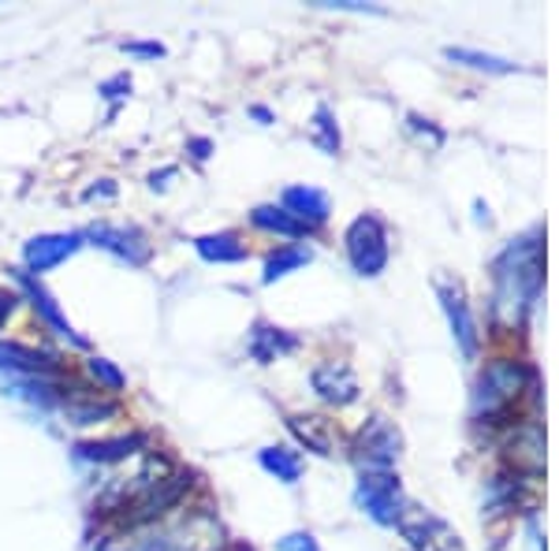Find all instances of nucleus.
<instances>
[{
  "label": "nucleus",
  "instance_id": "obj_1",
  "mask_svg": "<svg viewBox=\"0 0 559 551\" xmlns=\"http://www.w3.org/2000/svg\"><path fill=\"white\" fill-rule=\"evenodd\" d=\"M540 235L530 231L522 239L511 242L500 257H496L492 273H496V318H503L508 324L522 321V313L534 306V298L540 291Z\"/></svg>",
  "mask_w": 559,
  "mask_h": 551
},
{
  "label": "nucleus",
  "instance_id": "obj_2",
  "mask_svg": "<svg viewBox=\"0 0 559 551\" xmlns=\"http://www.w3.org/2000/svg\"><path fill=\"white\" fill-rule=\"evenodd\" d=\"M526 384H534V369L519 366V361H496V366L485 369L481 381H477L474 418L492 421L500 414H508L519 395L526 392Z\"/></svg>",
  "mask_w": 559,
  "mask_h": 551
},
{
  "label": "nucleus",
  "instance_id": "obj_3",
  "mask_svg": "<svg viewBox=\"0 0 559 551\" xmlns=\"http://www.w3.org/2000/svg\"><path fill=\"white\" fill-rule=\"evenodd\" d=\"M347 257L358 276H381L388 265V228L381 216L366 213L347 228Z\"/></svg>",
  "mask_w": 559,
  "mask_h": 551
},
{
  "label": "nucleus",
  "instance_id": "obj_4",
  "mask_svg": "<svg viewBox=\"0 0 559 551\" xmlns=\"http://www.w3.org/2000/svg\"><path fill=\"white\" fill-rule=\"evenodd\" d=\"M358 503L369 511V518L381 526H395L403 514V488L392 469H366L358 481Z\"/></svg>",
  "mask_w": 559,
  "mask_h": 551
},
{
  "label": "nucleus",
  "instance_id": "obj_5",
  "mask_svg": "<svg viewBox=\"0 0 559 551\" xmlns=\"http://www.w3.org/2000/svg\"><path fill=\"white\" fill-rule=\"evenodd\" d=\"M395 526H400L403 540H407L414 551H466L463 540H459V532L448 526L444 518H437V514H429V511L407 507Z\"/></svg>",
  "mask_w": 559,
  "mask_h": 551
},
{
  "label": "nucleus",
  "instance_id": "obj_6",
  "mask_svg": "<svg viewBox=\"0 0 559 551\" xmlns=\"http://www.w3.org/2000/svg\"><path fill=\"white\" fill-rule=\"evenodd\" d=\"M8 273H12V279H15V287H20V291L31 298V306H34V313H38V318L49 324V332L52 336H60V339H68L71 347H86V339L79 336L75 328H71V321L64 318V313H60V306H57V298H52L49 291H45L41 287V279L38 276H31L26 273V268H8Z\"/></svg>",
  "mask_w": 559,
  "mask_h": 551
},
{
  "label": "nucleus",
  "instance_id": "obj_7",
  "mask_svg": "<svg viewBox=\"0 0 559 551\" xmlns=\"http://www.w3.org/2000/svg\"><path fill=\"white\" fill-rule=\"evenodd\" d=\"M400 444H403L400 429L384 418H373L362 432H358V444H355L358 463L366 469H392V463L400 458Z\"/></svg>",
  "mask_w": 559,
  "mask_h": 551
},
{
  "label": "nucleus",
  "instance_id": "obj_8",
  "mask_svg": "<svg viewBox=\"0 0 559 551\" xmlns=\"http://www.w3.org/2000/svg\"><path fill=\"white\" fill-rule=\"evenodd\" d=\"M83 247V235L79 231H60V235H38L23 247V265L31 276H41L49 268H57L60 261H68L75 250Z\"/></svg>",
  "mask_w": 559,
  "mask_h": 551
},
{
  "label": "nucleus",
  "instance_id": "obj_9",
  "mask_svg": "<svg viewBox=\"0 0 559 551\" xmlns=\"http://www.w3.org/2000/svg\"><path fill=\"white\" fill-rule=\"evenodd\" d=\"M83 239L108 250V254H116L120 261H128V265H146L150 254H153L150 239L139 228H112V224H97V228H90Z\"/></svg>",
  "mask_w": 559,
  "mask_h": 551
},
{
  "label": "nucleus",
  "instance_id": "obj_10",
  "mask_svg": "<svg viewBox=\"0 0 559 551\" xmlns=\"http://www.w3.org/2000/svg\"><path fill=\"white\" fill-rule=\"evenodd\" d=\"M437 295H440V302H444V313H448V321H452V332H455L459 347H463V355L474 358V350H477V324H474V313H471V302H466L463 287H459L455 279H440Z\"/></svg>",
  "mask_w": 559,
  "mask_h": 551
},
{
  "label": "nucleus",
  "instance_id": "obj_11",
  "mask_svg": "<svg viewBox=\"0 0 559 551\" xmlns=\"http://www.w3.org/2000/svg\"><path fill=\"white\" fill-rule=\"evenodd\" d=\"M280 209L292 220H299L306 231H313L329 220V194L318 191V187H287L280 194Z\"/></svg>",
  "mask_w": 559,
  "mask_h": 551
},
{
  "label": "nucleus",
  "instance_id": "obj_12",
  "mask_svg": "<svg viewBox=\"0 0 559 551\" xmlns=\"http://www.w3.org/2000/svg\"><path fill=\"white\" fill-rule=\"evenodd\" d=\"M310 381H313V392H318L324 403L344 406V403H355V395H358V381L344 361H321Z\"/></svg>",
  "mask_w": 559,
  "mask_h": 551
},
{
  "label": "nucleus",
  "instance_id": "obj_13",
  "mask_svg": "<svg viewBox=\"0 0 559 551\" xmlns=\"http://www.w3.org/2000/svg\"><path fill=\"white\" fill-rule=\"evenodd\" d=\"M0 369H8L12 376H52L60 361L23 343H0Z\"/></svg>",
  "mask_w": 559,
  "mask_h": 551
},
{
  "label": "nucleus",
  "instance_id": "obj_14",
  "mask_svg": "<svg viewBox=\"0 0 559 551\" xmlns=\"http://www.w3.org/2000/svg\"><path fill=\"white\" fill-rule=\"evenodd\" d=\"M60 410L68 414L71 424H97L116 414V399H102L90 387H71V392L60 395Z\"/></svg>",
  "mask_w": 559,
  "mask_h": 551
},
{
  "label": "nucleus",
  "instance_id": "obj_15",
  "mask_svg": "<svg viewBox=\"0 0 559 551\" xmlns=\"http://www.w3.org/2000/svg\"><path fill=\"white\" fill-rule=\"evenodd\" d=\"M150 451V440L142 432L134 436H116V440H94V444H79L75 455L83 463H97V466H108V463H128L131 455H142Z\"/></svg>",
  "mask_w": 559,
  "mask_h": 551
},
{
  "label": "nucleus",
  "instance_id": "obj_16",
  "mask_svg": "<svg viewBox=\"0 0 559 551\" xmlns=\"http://www.w3.org/2000/svg\"><path fill=\"white\" fill-rule=\"evenodd\" d=\"M287 429L295 432V440H299V444L318 451V455H332L336 444H340L336 424H332L329 418H321V414H295V418H287Z\"/></svg>",
  "mask_w": 559,
  "mask_h": 551
},
{
  "label": "nucleus",
  "instance_id": "obj_17",
  "mask_svg": "<svg viewBox=\"0 0 559 551\" xmlns=\"http://www.w3.org/2000/svg\"><path fill=\"white\" fill-rule=\"evenodd\" d=\"M287 350H295V336H287L284 328H273V324H254V332H250V355H254L261 366H269V361H276L280 355H287Z\"/></svg>",
  "mask_w": 559,
  "mask_h": 551
},
{
  "label": "nucleus",
  "instance_id": "obj_18",
  "mask_svg": "<svg viewBox=\"0 0 559 551\" xmlns=\"http://www.w3.org/2000/svg\"><path fill=\"white\" fill-rule=\"evenodd\" d=\"M194 250L205 261H216V265H236V261H247V247H242L231 231L202 235V239H194Z\"/></svg>",
  "mask_w": 559,
  "mask_h": 551
},
{
  "label": "nucleus",
  "instance_id": "obj_19",
  "mask_svg": "<svg viewBox=\"0 0 559 551\" xmlns=\"http://www.w3.org/2000/svg\"><path fill=\"white\" fill-rule=\"evenodd\" d=\"M250 224L261 231H276V235H284V239H302L306 228L299 220H292L280 205H258L254 213H250Z\"/></svg>",
  "mask_w": 559,
  "mask_h": 551
},
{
  "label": "nucleus",
  "instance_id": "obj_20",
  "mask_svg": "<svg viewBox=\"0 0 559 551\" xmlns=\"http://www.w3.org/2000/svg\"><path fill=\"white\" fill-rule=\"evenodd\" d=\"M310 257H313L310 247H284V250H276V254L265 261V276H261V284H276V279H284L287 273H292V268L310 265Z\"/></svg>",
  "mask_w": 559,
  "mask_h": 551
},
{
  "label": "nucleus",
  "instance_id": "obj_21",
  "mask_svg": "<svg viewBox=\"0 0 559 551\" xmlns=\"http://www.w3.org/2000/svg\"><path fill=\"white\" fill-rule=\"evenodd\" d=\"M261 466H265L269 474H273L276 481H284V484H295V481H299V474H302V458L295 455V451H287V447H265V451H261Z\"/></svg>",
  "mask_w": 559,
  "mask_h": 551
},
{
  "label": "nucleus",
  "instance_id": "obj_22",
  "mask_svg": "<svg viewBox=\"0 0 559 551\" xmlns=\"http://www.w3.org/2000/svg\"><path fill=\"white\" fill-rule=\"evenodd\" d=\"M448 52V60H459V64H466V68H477V71H496V75H511V71H519L511 60H503V57H489V52H474V49H444Z\"/></svg>",
  "mask_w": 559,
  "mask_h": 551
},
{
  "label": "nucleus",
  "instance_id": "obj_23",
  "mask_svg": "<svg viewBox=\"0 0 559 551\" xmlns=\"http://www.w3.org/2000/svg\"><path fill=\"white\" fill-rule=\"evenodd\" d=\"M86 373L94 376L97 381V387H105V392H123L128 387V376L120 373V369L112 366L108 358H102V355H94V358H86Z\"/></svg>",
  "mask_w": 559,
  "mask_h": 551
},
{
  "label": "nucleus",
  "instance_id": "obj_24",
  "mask_svg": "<svg viewBox=\"0 0 559 551\" xmlns=\"http://www.w3.org/2000/svg\"><path fill=\"white\" fill-rule=\"evenodd\" d=\"M313 142H318L324 153H340V131H336L332 112L324 105L318 108V116H313Z\"/></svg>",
  "mask_w": 559,
  "mask_h": 551
},
{
  "label": "nucleus",
  "instance_id": "obj_25",
  "mask_svg": "<svg viewBox=\"0 0 559 551\" xmlns=\"http://www.w3.org/2000/svg\"><path fill=\"white\" fill-rule=\"evenodd\" d=\"M120 49H123V52H131V57H142V60L165 57V45H160V41H123Z\"/></svg>",
  "mask_w": 559,
  "mask_h": 551
},
{
  "label": "nucleus",
  "instance_id": "obj_26",
  "mask_svg": "<svg viewBox=\"0 0 559 551\" xmlns=\"http://www.w3.org/2000/svg\"><path fill=\"white\" fill-rule=\"evenodd\" d=\"M128 89H131V79L116 75V79H108V83L102 86V94L108 97V101H120V97H128Z\"/></svg>",
  "mask_w": 559,
  "mask_h": 551
},
{
  "label": "nucleus",
  "instance_id": "obj_27",
  "mask_svg": "<svg viewBox=\"0 0 559 551\" xmlns=\"http://www.w3.org/2000/svg\"><path fill=\"white\" fill-rule=\"evenodd\" d=\"M280 551H318V544H313L310 532H295V537L280 540Z\"/></svg>",
  "mask_w": 559,
  "mask_h": 551
},
{
  "label": "nucleus",
  "instance_id": "obj_28",
  "mask_svg": "<svg viewBox=\"0 0 559 551\" xmlns=\"http://www.w3.org/2000/svg\"><path fill=\"white\" fill-rule=\"evenodd\" d=\"M15 302H20V295H15V291H0V328H4V321L12 318Z\"/></svg>",
  "mask_w": 559,
  "mask_h": 551
},
{
  "label": "nucleus",
  "instance_id": "obj_29",
  "mask_svg": "<svg viewBox=\"0 0 559 551\" xmlns=\"http://www.w3.org/2000/svg\"><path fill=\"white\" fill-rule=\"evenodd\" d=\"M116 194V183L112 179H102V187H90L86 197H112Z\"/></svg>",
  "mask_w": 559,
  "mask_h": 551
},
{
  "label": "nucleus",
  "instance_id": "obj_30",
  "mask_svg": "<svg viewBox=\"0 0 559 551\" xmlns=\"http://www.w3.org/2000/svg\"><path fill=\"white\" fill-rule=\"evenodd\" d=\"M191 149H194V157H198V160H205V157H210V142H205V139L191 142Z\"/></svg>",
  "mask_w": 559,
  "mask_h": 551
}]
</instances>
